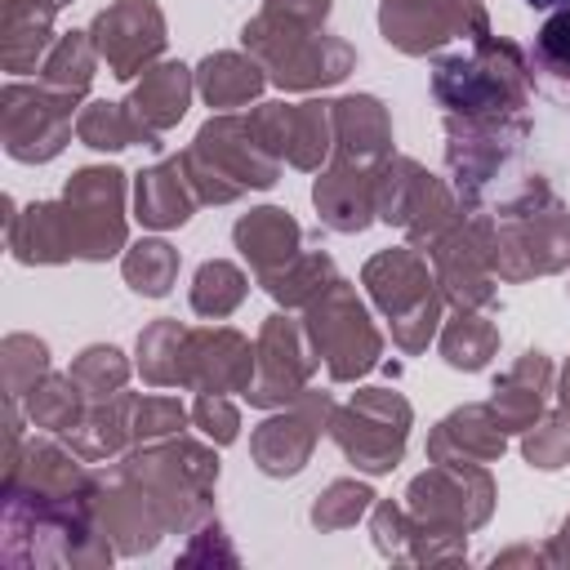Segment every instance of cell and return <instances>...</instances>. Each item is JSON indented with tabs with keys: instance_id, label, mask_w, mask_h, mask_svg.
Wrapping results in <instances>:
<instances>
[{
	"instance_id": "26",
	"label": "cell",
	"mask_w": 570,
	"mask_h": 570,
	"mask_svg": "<svg viewBox=\"0 0 570 570\" xmlns=\"http://www.w3.org/2000/svg\"><path fill=\"white\" fill-rule=\"evenodd\" d=\"M387 156H396V147H392V111L383 107V98L374 94L334 98V156L330 160L379 169Z\"/></svg>"
},
{
	"instance_id": "39",
	"label": "cell",
	"mask_w": 570,
	"mask_h": 570,
	"mask_svg": "<svg viewBox=\"0 0 570 570\" xmlns=\"http://www.w3.org/2000/svg\"><path fill=\"white\" fill-rule=\"evenodd\" d=\"M249 298V276L245 267H236L232 258H205L191 276V289H187V303L196 316L205 321H223L232 316L240 303Z\"/></svg>"
},
{
	"instance_id": "3",
	"label": "cell",
	"mask_w": 570,
	"mask_h": 570,
	"mask_svg": "<svg viewBox=\"0 0 570 570\" xmlns=\"http://www.w3.org/2000/svg\"><path fill=\"white\" fill-rule=\"evenodd\" d=\"M432 98L445 116H521L534 94V67L508 36H481L459 53H436Z\"/></svg>"
},
{
	"instance_id": "4",
	"label": "cell",
	"mask_w": 570,
	"mask_h": 570,
	"mask_svg": "<svg viewBox=\"0 0 570 570\" xmlns=\"http://www.w3.org/2000/svg\"><path fill=\"white\" fill-rule=\"evenodd\" d=\"M183 174L200 205H236L249 191H267L281 178V160L258 142L249 129V116L240 111H214L196 138L178 151Z\"/></svg>"
},
{
	"instance_id": "42",
	"label": "cell",
	"mask_w": 570,
	"mask_h": 570,
	"mask_svg": "<svg viewBox=\"0 0 570 570\" xmlns=\"http://www.w3.org/2000/svg\"><path fill=\"white\" fill-rule=\"evenodd\" d=\"M67 374L80 383V392H85L89 401H102V396L125 392V383H129V374H134V361H129L116 343H89V347L76 352V361H71Z\"/></svg>"
},
{
	"instance_id": "10",
	"label": "cell",
	"mask_w": 570,
	"mask_h": 570,
	"mask_svg": "<svg viewBox=\"0 0 570 570\" xmlns=\"http://www.w3.org/2000/svg\"><path fill=\"white\" fill-rule=\"evenodd\" d=\"M410 428H414V405L396 387H361L330 414V441L365 476L396 472L410 445Z\"/></svg>"
},
{
	"instance_id": "2",
	"label": "cell",
	"mask_w": 570,
	"mask_h": 570,
	"mask_svg": "<svg viewBox=\"0 0 570 570\" xmlns=\"http://www.w3.org/2000/svg\"><path fill=\"white\" fill-rule=\"evenodd\" d=\"M494 276L525 285L570 267V205L543 174H521L494 205Z\"/></svg>"
},
{
	"instance_id": "36",
	"label": "cell",
	"mask_w": 570,
	"mask_h": 570,
	"mask_svg": "<svg viewBox=\"0 0 570 570\" xmlns=\"http://www.w3.org/2000/svg\"><path fill=\"white\" fill-rule=\"evenodd\" d=\"M98 49H94V36L89 31H62L53 40V49L45 53L40 62V85H49L53 94H67L85 107V94L98 76Z\"/></svg>"
},
{
	"instance_id": "48",
	"label": "cell",
	"mask_w": 570,
	"mask_h": 570,
	"mask_svg": "<svg viewBox=\"0 0 570 570\" xmlns=\"http://www.w3.org/2000/svg\"><path fill=\"white\" fill-rule=\"evenodd\" d=\"M191 428L214 445H232L240 436V410H236V401H227V392H196Z\"/></svg>"
},
{
	"instance_id": "15",
	"label": "cell",
	"mask_w": 570,
	"mask_h": 570,
	"mask_svg": "<svg viewBox=\"0 0 570 570\" xmlns=\"http://www.w3.org/2000/svg\"><path fill=\"white\" fill-rule=\"evenodd\" d=\"M499 503V485L490 476L485 463H432L405 485V508L436 525V530H454V534H472L481 525H490Z\"/></svg>"
},
{
	"instance_id": "34",
	"label": "cell",
	"mask_w": 570,
	"mask_h": 570,
	"mask_svg": "<svg viewBox=\"0 0 570 570\" xmlns=\"http://www.w3.org/2000/svg\"><path fill=\"white\" fill-rule=\"evenodd\" d=\"M334 281H338V267H334V258H330L325 249H298L285 267L258 276L263 294H267L276 307H285V312H303V307H312Z\"/></svg>"
},
{
	"instance_id": "44",
	"label": "cell",
	"mask_w": 570,
	"mask_h": 570,
	"mask_svg": "<svg viewBox=\"0 0 570 570\" xmlns=\"http://www.w3.org/2000/svg\"><path fill=\"white\" fill-rule=\"evenodd\" d=\"M49 370H53V365H49V343H45V338H36V334H27V330H13V334L0 338L4 396L22 401L27 387H31L40 374H49Z\"/></svg>"
},
{
	"instance_id": "24",
	"label": "cell",
	"mask_w": 570,
	"mask_h": 570,
	"mask_svg": "<svg viewBox=\"0 0 570 570\" xmlns=\"http://www.w3.org/2000/svg\"><path fill=\"white\" fill-rule=\"evenodd\" d=\"M191 98H196V67H187V62H178V58H160V62H151V67L138 76V85H134L129 98H120V102H125L129 116L138 120L147 147H160V138L187 116Z\"/></svg>"
},
{
	"instance_id": "30",
	"label": "cell",
	"mask_w": 570,
	"mask_h": 570,
	"mask_svg": "<svg viewBox=\"0 0 570 570\" xmlns=\"http://www.w3.org/2000/svg\"><path fill=\"white\" fill-rule=\"evenodd\" d=\"M232 245L240 249V258L249 263V272L258 281V276L285 267L303 249V227L281 205H254L249 214H240L232 223Z\"/></svg>"
},
{
	"instance_id": "49",
	"label": "cell",
	"mask_w": 570,
	"mask_h": 570,
	"mask_svg": "<svg viewBox=\"0 0 570 570\" xmlns=\"http://www.w3.org/2000/svg\"><path fill=\"white\" fill-rule=\"evenodd\" d=\"M534 67L570 80V9H552V18L534 31Z\"/></svg>"
},
{
	"instance_id": "19",
	"label": "cell",
	"mask_w": 570,
	"mask_h": 570,
	"mask_svg": "<svg viewBox=\"0 0 570 570\" xmlns=\"http://www.w3.org/2000/svg\"><path fill=\"white\" fill-rule=\"evenodd\" d=\"M249 129L281 165L321 174L334 156V98L258 102L249 107Z\"/></svg>"
},
{
	"instance_id": "31",
	"label": "cell",
	"mask_w": 570,
	"mask_h": 570,
	"mask_svg": "<svg viewBox=\"0 0 570 570\" xmlns=\"http://www.w3.org/2000/svg\"><path fill=\"white\" fill-rule=\"evenodd\" d=\"M134 401L138 392H116L102 401H89L85 414L62 432V441L85 463H111L134 445Z\"/></svg>"
},
{
	"instance_id": "28",
	"label": "cell",
	"mask_w": 570,
	"mask_h": 570,
	"mask_svg": "<svg viewBox=\"0 0 570 570\" xmlns=\"http://www.w3.org/2000/svg\"><path fill=\"white\" fill-rule=\"evenodd\" d=\"M552 392V356L539 347H525L490 387V410L508 436H521L543 419V401Z\"/></svg>"
},
{
	"instance_id": "1",
	"label": "cell",
	"mask_w": 570,
	"mask_h": 570,
	"mask_svg": "<svg viewBox=\"0 0 570 570\" xmlns=\"http://www.w3.org/2000/svg\"><path fill=\"white\" fill-rule=\"evenodd\" d=\"M0 561L9 570H98L116 548L94 517V499L0 494Z\"/></svg>"
},
{
	"instance_id": "43",
	"label": "cell",
	"mask_w": 570,
	"mask_h": 570,
	"mask_svg": "<svg viewBox=\"0 0 570 570\" xmlns=\"http://www.w3.org/2000/svg\"><path fill=\"white\" fill-rule=\"evenodd\" d=\"M374 499H379V494H374L365 481H356V476H338V481H330V485L312 499L307 521H312L321 534H334V530H347V525H356L361 517H370Z\"/></svg>"
},
{
	"instance_id": "35",
	"label": "cell",
	"mask_w": 570,
	"mask_h": 570,
	"mask_svg": "<svg viewBox=\"0 0 570 570\" xmlns=\"http://www.w3.org/2000/svg\"><path fill=\"white\" fill-rule=\"evenodd\" d=\"M499 325L490 312H454L450 321H441L436 330V352L450 370L459 374H481L494 356H499Z\"/></svg>"
},
{
	"instance_id": "11",
	"label": "cell",
	"mask_w": 570,
	"mask_h": 570,
	"mask_svg": "<svg viewBox=\"0 0 570 570\" xmlns=\"http://www.w3.org/2000/svg\"><path fill=\"white\" fill-rule=\"evenodd\" d=\"M303 325L330 383H356L383 365V330L352 281L338 276L312 307H303Z\"/></svg>"
},
{
	"instance_id": "54",
	"label": "cell",
	"mask_w": 570,
	"mask_h": 570,
	"mask_svg": "<svg viewBox=\"0 0 570 570\" xmlns=\"http://www.w3.org/2000/svg\"><path fill=\"white\" fill-rule=\"evenodd\" d=\"M530 9H570V0H525Z\"/></svg>"
},
{
	"instance_id": "25",
	"label": "cell",
	"mask_w": 570,
	"mask_h": 570,
	"mask_svg": "<svg viewBox=\"0 0 570 570\" xmlns=\"http://www.w3.org/2000/svg\"><path fill=\"white\" fill-rule=\"evenodd\" d=\"M423 450L432 463H499L508 450V432L499 428L490 401H468L432 423Z\"/></svg>"
},
{
	"instance_id": "22",
	"label": "cell",
	"mask_w": 570,
	"mask_h": 570,
	"mask_svg": "<svg viewBox=\"0 0 570 570\" xmlns=\"http://www.w3.org/2000/svg\"><path fill=\"white\" fill-rule=\"evenodd\" d=\"M370 539L379 548V557L401 561V566H459L468 561V534L454 530H436L428 521H419L405 499H374L370 508Z\"/></svg>"
},
{
	"instance_id": "20",
	"label": "cell",
	"mask_w": 570,
	"mask_h": 570,
	"mask_svg": "<svg viewBox=\"0 0 570 570\" xmlns=\"http://www.w3.org/2000/svg\"><path fill=\"white\" fill-rule=\"evenodd\" d=\"M85 31L94 36V49L116 80H138L151 62H160L169 45V22L156 0H111Z\"/></svg>"
},
{
	"instance_id": "56",
	"label": "cell",
	"mask_w": 570,
	"mask_h": 570,
	"mask_svg": "<svg viewBox=\"0 0 570 570\" xmlns=\"http://www.w3.org/2000/svg\"><path fill=\"white\" fill-rule=\"evenodd\" d=\"M566 294H570V285H566Z\"/></svg>"
},
{
	"instance_id": "38",
	"label": "cell",
	"mask_w": 570,
	"mask_h": 570,
	"mask_svg": "<svg viewBox=\"0 0 570 570\" xmlns=\"http://www.w3.org/2000/svg\"><path fill=\"white\" fill-rule=\"evenodd\" d=\"M85 405H89V396L80 392V383H76L71 374H58V370L40 374V379L27 387V396H22L27 423H31L36 432H53V436H62V432L85 414Z\"/></svg>"
},
{
	"instance_id": "51",
	"label": "cell",
	"mask_w": 570,
	"mask_h": 570,
	"mask_svg": "<svg viewBox=\"0 0 570 570\" xmlns=\"http://www.w3.org/2000/svg\"><path fill=\"white\" fill-rule=\"evenodd\" d=\"M490 566L494 570H503V566H548V557H543V548H530V543H517V548H508V552H494L490 557Z\"/></svg>"
},
{
	"instance_id": "53",
	"label": "cell",
	"mask_w": 570,
	"mask_h": 570,
	"mask_svg": "<svg viewBox=\"0 0 570 570\" xmlns=\"http://www.w3.org/2000/svg\"><path fill=\"white\" fill-rule=\"evenodd\" d=\"M557 405H561V414H570V356H566V365L557 374Z\"/></svg>"
},
{
	"instance_id": "17",
	"label": "cell",
	"mask_w": 570,
	"mask_h": 570,
	"mask_svg": "<svg viewBox=\"0 0 570 570\" xmlns=\"http://www.w3.org/2000/svg\"><path fill=\"white\" fill-rule=\"evenodd\" d=\"M254 352H258V365H254V383L245 392V401L254 410H281L289 401H298L321 370V356L307 338V325L298 316H289L285 307L263 316Z\"/></svg>"
},
{
	"instance_id": "33",
	"label": "cell",
	"mask_w": 570,
	"mask_h": 570,
	"mask_svg": "<svg viewBox=\"0 0 570 570\" xmlns=\"http://www.w3.org/2000/svg\"><path fill=\"white\" fill-rule=\"evenodd\" d=\"M267 89V71L245 49H214L196 62V94L214 111H236Z\"/></svg>"
},
{
	"instance_id": "8",
	"label": "cell",
	"mask_w": 570,
	"mask_h": 570,
	"mask_svg": "<svg viewBox=\"0 0 570 570\" xmlns=\"http://www.w3.org/2000/svg\"><path fill=\"white\" fill-rule=\"evenodd\" d=\"M361 285H365L370 303L387 316L392 347L405 352V356L428 352V343L441 330V312H445V298L436 289V276H432L428 254L414 249V245L379 249V254L365 258Z\"/></svg>"
},
{
	"instance_id": "18",
	"label": "cell",
	"mask_w": 570,
	"mask_h": 570,
	"mask_svg": "<svg viewBox=\"0 0 570 570\" xmlns=\"http://www.w3.org/2000/svg\"><path fill=\"white\" fill-rule=\"evenodd\" d=\"M330 414H334V396L316 387H307L298 401L281 410H267V419L249 432V463L272 481L298 476L312 463L321 432H330Z\"/></svg>"
},
{
	"instance_id": "52",
	"label": "cell",
	"mask_w": 570,
	"mask_h": 570,
	"mask_svg": "<svg viewBox=\"0 0 570 570\" xmlns=\"http://www.w3.org/2000/svg\"><path fill=\"white\" fill-rule=\"evenodd\" d=\"M543 557H548L552 570H570V512H566V521L557 525V534L543 543Z\"/></svg>"
},
{
	"instance_id": "21",
	"label": "cell",
	"mask_w": 570,
	"mask_h": 570,
	"mask_svg": "<svg viewBox=\"0 0 570 570\" xmlns=\"http://www.w3.org/2000/svg\"><path fill=\"white\" fill-rule=\"evenodd\" d=\"M258 352L232 325H187L183 343V383L187 392H249Z\"/></svg>"
},
{
	"instance_id": "5",
	"label": "cell",
	"mask_w": 570,
	"mask_h": 570,
	"mask_svg": "<svg viewBox=\"0 0 570 570\" xmlns=\"http://www.w3.org/2000/svg\"><path fill=\"white\" fill-rule=\"evenodd\" d=\"M120 463L156 499L174 534H191L200 521L214 517V485H218L214 441H196L187 432L165 441H138L120 454Z\"/></svg>"
},
{
	"instance_id": "23",
	"label": "cell",
	"mask_w": 570,
	"mask_h": 570,
	"mask_svg": "<svg viewBox=\"0 0 570 570\" xmlns=\"http://www.w3.org/2000/svg\"><path fill=\"white\" fill-rule=\"evenodd\" d=\"M4 245L13 254V263L22 267H58V263H76V236L58 200H31V205H13V196H4Z\"/></svg>"
},
{
	"instance_id": "12",
	"label": "cell",
	"mask_w": 570,
	"mask_h": 570,
	"mask_svg": "<svg viewBox=\"0 0 570 570\" xmlns=\"http://www.w3.org/2000/svg\"><path fill=\"white\" fill-rule=\"evenodd\" d=\"M129 174L116 165H80L62 183V209L76 236V263H107L129 249Z\"/></svg>"
},
{
	"instance_id": "6",
	"label": "cell",
	"mask_w": 570,
	"mask_h": 570,
	"mask_svg": "<svg viewBox=\"0 0 570 570\" xmlns=\"http://www.w3.org/2000/svg\"><path fill=\"white\" fill-rule=\"evenodd\" d=\"M240 49L254 53L258 67L267 71V85H276L285 94L330 89L356 71V49L343 36H334L325 27L276 18L267 9H258L240 27Z\"/></svg>"
},
{
	"instance_id": "32",
	"label": "cell",
	"mask_w": 570,
	"mask_h": 570,
	"mask_svg": "<svg viewBox=\"0 0 570 570\" xmlns=\"http://www.w3.org/2000/svg\"><path fill=\"white\" fill-rule=\"evenodd\" d=\"M196 191L183 174V160L169 156V160H156L147 169L134 174V218L151 232H169V227H183L191 214H196Z\"/></svg>"
},
{
	"instance_id": "37",
	"label": "cell",
	"mask_w": 570,
	"mask_h": 570,
	"mask_svg": "<svg viewBox=\"0 0 570 570\" xmlns=\"http://www.w3.org/2000/svg\"><path fill=\"white\" fill-rule=\"evenodd\" d=\"M183 343H187V325L174 316H156L151 325L138 330L134 370L142 374L147 387H178L183 383Z\"/></svg>"
},
{
	"instance_id": "55",
	"label": "cell",
	"mask_w": 570,
	"mask_h": 570,
	"mask_svg": "<svg viewBox=\"0 0 570 570\" xmlns=\"http://www.w3.org/2000/svg\"><path fill=\"white\" fill-rule=\"evenodd\" d=\"M67 4H76V0H58V9H67Z\"/></svg>"
},
{
	"instance_id": "14",
	"label": "cell",
	"mask_w": 570,
	"mask_h": 570,
	"mask_svg": "<svg viewBox=\"0 0 570 570\" xmlns=\"http://www.w3.org/2000/svg\"><path fill=\"white\" fill-rule=\"evenodd\" d=\"M76 116H80L76 98L53 94L40 80L13 76L0 89V142H4V156L18 160V165H49L53 156L67 151Z\"/></svg>"
},
{
	"instance_id": "9",
	"label": "cell",
	"mask_w": 570,
	"mask_h": 570,
	"mask_svg": "<svg viewBox=\"0 0 570 570\" xmlns=\"http://www.w3.org/2000/svg\"><path fill=\"white\" fill-rule=\"evenodd\" d=\"M374 209L379 223L401 227L405 245L428 254L463 218L468 205L445 178L428 174V165H419L414 156H387L374 169Z\"/></svg>"
},
{
	"instance_id": "40",
	"label": "cell",
	"mask_w": 570,
	"mask_h": 570,
	"mask_svg": "<svg viewBox=\"0 0 570 570\" xmlns=\"http://www.w3.org/2000/svg\"><path fill=\"white\" fill-rule=\"evenodd\" d=\"M178 267H183L178 249L169 240H160V236H142L120 254V276L142 298H165L174 289V281H178Z\"/></svg>"
},
{
	"instance_id": "41",
	"label": "cell",
	"mask_w": 570,
	"mask_h": 570,
	"mask_svg": "<svg viewBox=\"0 0 570 570\" xmlns=\"http://www.w3.org/2000/svg\"><path fill=\"white\" fill-rule=\"evenodd\" d=\"M76 138L94 151H125V147H147L138 120L129 116L125 102H107V98H94L80 107L76 116Z\"/></svg>"
},
{
	"instance_id": "27",
	"label": "cell",
	"mask_w": 570,
	"mask_h": 570,
	"mask_svg": "<svg viewBox=\"0 0 570 570\" xmlns=\"http://www.w3.org/2000/svg\"><path fill=\"white\" fill-rule=\"evenodd\" d=\"M312 205H316V218H321L325 232L361 236L370 223H379V209H374V169L330 160L316 174V183H312Z\"/></svg>"
},
{
	"instance_id": "45",
	"label": "cell",
	"mask_w": 570,
	"mask_h": 570,
	"mask_svg": "<svg viewBox=\"0 0 570 570\" xmlns=\"http://www.w3.org/2000/svg\"><path fill=\"white\" fill-rule=\"evenodd\" d=\"M521 459L539 472H557L570 463V414H543L521 432Z\"/></svg>"
},
{
	"instance_id": "29",
	"label": "cell",
	"mask_w": 570,
	"mask_h": 570,
	"mask_svg": "<svg viewBox=\"0 0 570 570\" xmlns=\"http://www.w3.org/2000/svg\"><path fill=\"white\" fill-rule=\"evenodd\" d=\"M58 0H0V67L9 76L40 71L53 49Z\"/></svg>"
},
{
	"instance_id": "7",
	"label": "cell",
	"mask_w": 570,
	"mask_h": 570,
	"mask_svg": "<svg viewBox=\"0 0 570 570\" xmlns=\"http://www.w3.org/2000/svg\"><path fill=\"white\" fill-rule=\"evenodd\" d=\"M530 142V120L521 116H445V169L450 187L468 209H490L517 178L521 151Z\"/></svg>"
},
{
	"instance_id": "13",
	"label": "cell",
	"mask_w": 570,
	"mask_h": 570,
	"mask_svg": "<svg viewBox=\"0 0 570 570\" xmlns=\"http://www.w3.org/2000/svg\"><path fill=\"white\" fill-rule=\"evenodd\" d=\"M436 289L445 307L463 312H494L499 307V276H494V218L490 209H463V218L428 249Z\"/></svg>"
},
{
	"instance_id": "16",
	"label": "cell",
	"mask_w": 570,
	"mask_h": 570,
	"mask_svg": "<svg viewBox=\"0 0 570 570\" xmlns=\"http://www.w3.org/2000/svg\"><path fill=\"white\" fill-rule=\"evenodd\" d=\"M379 36L405 58H436L445 45L490 36L485 0H379Z\"/></svg>"
},
{
	"instance_id": "46",
	"label": "cell",
	"mask_w": 570,
	"mask_h": 570,
	"mask_svg": "<svg viewBox=\"0 0 570 570\" xmlns=\"http://www.w3.org/2000/svg\"><path fill=\"white\" fill-rule=\"evenodd\" d=\"M187 423H191V410H187L178 396L147 392V396L134 401V445H138V441L178 436V432H187Z\"/></svg>"
},
{
	"instance_id": "50",
	"label": "cell",
	"mask_w": 570,
	"mask_h": 570,
	"mask_svg": "<svg viewBox=\"0 0 570 570\" xmlns=\"http://www.w3.org/2000/svg\"><path fill=\"white\" fill-rule=\"evenodd\" d=\"M267 13L276 18H289V22H307V27H325L334 0H263Z\"/></svg>"
},
{
	"instance_id": "47",
	"label": "cell",
	"mask_w": 570,
	"mask_h": 570,
	"mask_svg": "<svg viewBox=\"0 0 570 570\" xmlns=\"http://www.w3.org/2000/svg\"><path fill=\"white\" fill-rule=\"evenodd\" d=\"M178 566H240V552H236V543H232V534L223 530V521H218V512L209 517V521H200L191 534H187V543L178 548Z\"/></svg>"
}]
</instances>
